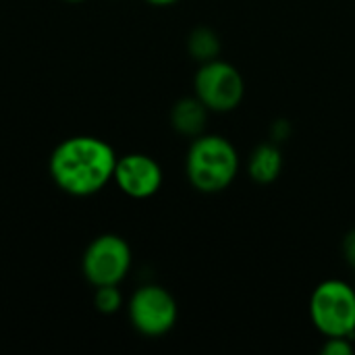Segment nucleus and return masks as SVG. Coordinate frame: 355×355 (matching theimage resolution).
<instances>
[{"label":"nucleus","instance_id":"8","mask_svg":"<svg viewBox=\"0 0 355 355\" xmlns=\"http://www.w3.org/2000/svg\"><path fill=\"white\" fill-rule=\"evenodd\" d=\"M208 116H210V110L196 94L185 96V98H179L171 108V127L179 135L193 139L206 133Z\"/></svg>","mask_w":355,"mask_h":355},{"label":"nucleus","instance_id":"14","mask_svg":"<svg viewBox=\"0 0 355 355\" xmlns=\"http://www.w3.org/2000/svg\"><path fill=\"white\" fill-rule=\"evenodd\" d=\"M146 2L152 6H171V4H177L179 0H146Z\"/></svg>","mask_w":355,"mask_h":355},{"label":"nucleus","instance_id":"1","mask_svg":"<svg viewBox=\"0 0 355 355\" xmlns=\"http://www.w3.org/2000/svg\"><path fill=\"white\" fill-rule=\"evenodd\" d=\"M114 148L96 135L62 139L50 154L48 171L54 185L73 198H89L112 183L116 166Z\"/></svg>","mask_w":355,"mask_h":355},{"label":"nucleus","instance_id":"7","mask_svg":"<svg viewBox=\"0 0 355 355\" xmlns=\"http://www.w3.org/2000/svg\"><path fill=\"white\" fill-rule=\"evenodd\" d=\"M162 181H164V173L156 158L141 152L119 156L112 183L127 198L148 200L160 191Z\"/></svg>","mask_w":355,"mask_h":355},{"label":"nucleus","instance_id":"10","mask_svg":"<svg viewBox=\"0 0 355 355\" xmlns=\"http://www.w3.org/2000/svg\"><path fill=\"white\" fill-rule=\"evenodd\" d=\"M187 52L200 64L208 62V60H214V58H220L223 40L212 27L200 25V27L191 29L189 35H187Z\"/></svg>","mask_w":355,"mask_h":355},{"label":"nucleus","instance_id":"4","mask_svg":"<svg viewBox=\"0 0 355 355\" xmlns=\"http://www.w3.org/2000/svg\"><path fill=\"white\" fill-rule=\"evenodd\" d=\"M127 316L131 327L148 339L168 335L179 320V306L175 295L156 283L137 287L127 302Z\"/></svg>","mask_w":355,"mask_h":355},{"label":"nucleus","instance_id":"3","mask_svg":"<svg viewBox=\"0 0 355 355\" xmlns=\"http://www.w3.org/2000/svg\"><path fill=\"white\" fill-rule=\"evenodd\" d=\"M310 322L324 337L355 339V285L343 279L318 283L308 304Z\"/></svg>","mask_w":355,"mask_h":355},{"label":"nucleus","instance_id":"12","mask_svg":"<svg viewBox=\"0 0 355 355\" xmlns=\"http://www.w3.org/2000/svg\"><path fill=\"white\" fill-rule=\"evenodd\" d=\"M322 355H352L354 354V339L347 337H329L322 347H320Z\"/></svg>","mask_w":355,"mask_h":355},{"label":"nucleus","instance_id":"11","mask_svg":"<svg viewBox=\"0 0 355 355\" xmlns=\"http://www.w3.org/2000/svg\"><path fill=\"white\" fill-rule=\"evenodd\" d=\"M94 306L100 314L110 316L123 310L125 306V297L119 289V285H104V287H96L94 293Z\"/></svg>","mask_w":355,"mask_h":355},{"label":"nucleus","instance_id":"6","mask_svg":"<svg viewBox=\"0 0 355 355\" xmlns=\"http://www.w3.org/2000/svg\"><path fill=\"white\" fill-rule=\"evenodd\" d=\"M193 94L210 112H233L245 98V79L235 64L214 58L198 67L193 77Z\"/></svg>","mask_w":355,"mask_h":355},{"label":"nucleus","instance_id":"13","mask_svg":"<svg viewBox=\"0 0 355 355\" xmlns=\"http://www.w3.org/2000/svg\"><path fill=\"white\" fill-rule=\"evenodd\" d=\"M341 252H343V258H345L347 266L355 270V229H352V231L343 237Z\"/></svg>","mask_w":355,"mask_h":355},{"label":"nucleus","instance_id":"5","mask_svg":"<svg viewBox=\"0 0 355 355\" xmlns=\"http://www.w3.org/2000/svg\"><path fill=\"white\" fill-rule=\"evenodd\" d=\"M131 245L116 233H102L94 237L81 256V272L94 289L104 285H121L131 272Z\"/></svg>","mask_w":355,"mask_h":355},{"label":"nucleus","instance_id":"9","mask_svg":"<svg viewBox=\"0 0 355 355\" xmlns=\"http://www.w3.org/2000/svg\"><path fill=\"white\" fill-rule=\"evenodd\" d=\"M283 166L285 160L281 148L275 141H266L252 150L248 158V177L258 185H270L281 177Z\"/></svg>","mask_w":355,"mask_h":355},{"label":"nucleus","instance_id":"2","mask_svg":"<svg viewBox=\"0 0 355 355\" xmlns=\"http://www.w3.org/2000/svg\"><path fill=\"white\" fill-rule=\"evenodd\" d=\"M237 173L239 152L231 139L218 133H202L191 139L185 154V175L196 191L220 193L233 185Z\"/></svg>","mask_w":355,"mask_h":355},{"label":"nucleus","instance_id":"15","mask_svg":"<svg viewBox=\"0 0 355 355\" xmlns=\"http://www.w3.org/2000/svg\"><path fill=\"white\" fill-rule=\"evenodd\" d=\"M62 2H71V4H77V2H85V0H62Z\"/></svg>","mask_w":355,"mask_h":355}]
</instances>
